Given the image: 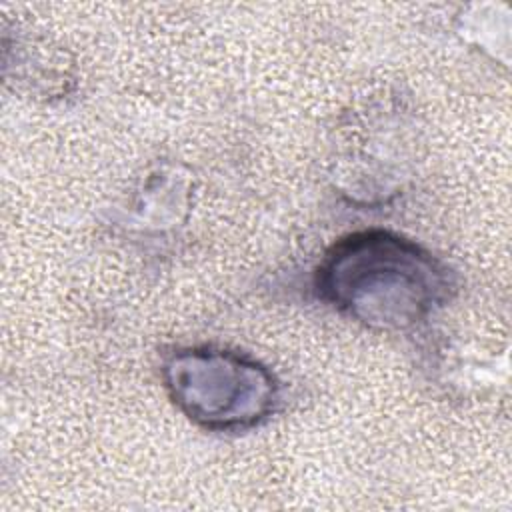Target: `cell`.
Segmentation results:
<instances>
[{"label": "cell", "instance_id": "6da1fadb", "mask_svg": "<svg viewBox=\"0 0 512 512\" xmlns=\"http://www.w3.org/2000/svg\"><path fill=\"white\" fill-rule=\"evenodd\" d=\"M326 300L380 328H404L424 318L448 288L446 270L420 246L390 232H360L340 240L318 270Z\"/></svg>", "mask_w": 512, "mask_h": 512}, {"label": "cell", "instance_id": "7a4b0ae2", "mask_svg": "<svg viewBox=\"0 0 512 512\" xmlns=\"http://www.w3.org/2000/svg\"><path fill=\"white\" fill-rule=\"evenodd\" d=\"M166 382L180 408L208 428L252 424L274 400L272 376L232 352H178L166 364Z\"/></svg>", "mask_w": 512, "mask_h": 512}]
</instances>
